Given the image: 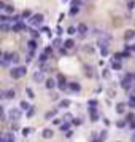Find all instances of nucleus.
I'll use <instances>...</instances> for the list:
<instances>
[{
	"label": "nucleus",
	"instance_id": "obj_46",
	"mask_svg": "<svg viewBox=\"0 0 135 142\" xmlns=\"http://www.w3.org/2000/svg\"><path fill=\"white\" fill-rule=\"evenodd\" d=\"M53 124H56V126H60L62 124V121H60L59 118H54V121H53Z\"/></svg>",
	"mask_w": 135,
	"mask_h": 142
},
{
	"label": "nucleus",
	"instance_id": "obj_39",
	"mask_svg": "<svg viewBox=\"0 0 135 142\" xmlns=\"http://www.w3.org/2000/svg\"><path fill=\"white\" fill-rule=\"evenodd\" d=\"M100 54L102 56H108V46H102V48H100Z\"/></svg>",
	"mask_w": 135,
	"mask_h": 142
},
{
	"label": "nucleus",
	"instance_id": "obj_53",
	"mask_svg": "<svg viewBox=\"0 0 135 142\" xmlns=\"http://www.w3.org/2000/svg\"><path fill=\"white\" fill-rule=\"evenodd\" d=\"M51 97H53L51 101H57V94H51Z\"/></svg>",
	"mask_w": 135,
	"mask_h": 142
},
{
	"label": "nucleus",
	"instance_id": "obj_38",
	"mask_svg": "<svg viewBox=\"0 0 135 142\" xmlns=\"http://www.w3.org/2000/svg\"><path fill=\"white\" fill-rule=\"evenodd\" d=\"M30 35H32V38H35V40H37V38L40 37V31H30Z\"/></svg>",
	"mask_w": 135,
	"mask_h": 142
},
{
	"label": "nucleus",
	"instance_id": "obj_28",
	"mask_svg": "<svg viewBox=\"0 0 135 142\" xmlns=\"http://www.w3.org/2000/svg\"><path fill=\"white\" fill-rule=\"evenodd\" d=\"M126 124H129V121H127V120L124 118V120H119V121L116 123V126L119 128V129H123V128H126Z\"/></svg>",
	"mask_w": 135,
	"mask_h": 142
},
{
	"label": "nucleus",
	"instance_id": "obj_24",
	"mask_svg": "<svg viewBox=\"0 0 135 142\" xmlns=\"http://www.w3.org/2000/svg\"><path fill=\"white\" fill-rule=\"evenodd\" d=\"M70 104H72V102L68 101V99H64V101L59 102V107H60V109H67V107H70Z\"/></svg>",
	"mask_w": 135,
	"mask_h": 142
},
{
	"label": "nucleus",
	"instance_id": "obj_19",
	"mask_svg": "<svg viewBox=\"0 0 135 142\" xmlns=\"http://www.w3.org/2000/svg\"><path fill=\"white\" fill-rule=\"evenodd\" d=\"M83 69H84V75L88 77V78H92V77H94V69L91 67V66H88V64H86Z\"/></svg>",
	"mask_w": 135,
	"mask_h": 142
},
{
	"label": "nucleus",
	"instance_id": "obj_16",
	"mask_svg": "<svg viewBox=\"0 0 135 142\" xmlns=\"http://www.w3.org/2000/svg\"><path fill=\"white\" fill-rule=\"evenodd\" d=\"M27 48H29V53H30V54H35V48H37V42H35V38L27 42Z\"/></svg>",
	"mask_w": 135,
	"mask_h": 142
},
{
	"label": "nucleus",
	"instance_id": "obj_57",
	"mask_svg": "<svg viewBox=\"0 0 135 142\" xmlns=\"http://www.w3.org/2000/svg\"><path fill=\"white\" fill-rule=\"evenodd\" d=\"M130 51H134V53H135V45H134V46H130Z\"/></svg>",
	"mask_w": 135,
	"mask_h": 142
},
{
	"label": "nucleus",
	"instance_id": "obj_18",
	"mask_svg": "<svg viewBox=\"0 0 135 142\" xmlns=\"http://www.w3.org/2000/svg\"><path fill=\"white\" fill-rule=\"evenodd\" d=\"M45 85H46V89H54L56 86H57V83H56L54 78H46Z\"/></svg>",
	"mask_w": 135,
	"mask_h": 142
},
{
	"label": "nucleus",
	"instance_id": "obj_6",
	"mask_svg": "<svg viewBox=\"0 0 135 142\" xmlns=\"http://www.w3.org/2000/svg\"><path fill=\"white\" fill-rule=\"evenodd\" d=\"M21 110H22L21 107H19V109H11V110H10V118H11V121H18V120L22 117V112H21Z\"/></svg>",
	"mask_w": 135,
	"mask_h": 142
},
{
	"label": "nucleus",
	"instance_id": "obj_2",
	"mask_svg": "<svg viewBox=\"0 0 135 142\" xmlns=\"http://www.w3.org/2000/svg\"><path fill=\"white\" fill-rule=\"evenodd\" d=\"M132 81H134V74H126L121 80V86L126 91H130L132 89Z\"/></svg>",
	"mask_w": 135,
	"mask_h": 142
},
{
	"label": "nucleus",
	"instance_id": "obj_17",
	"mask_svg": "<svg viewBox=\"0 0 135 142\" xmlns=\"http://www.w3.org/2000/svg\"><path fill=\"white\" fill-rule=\"evenodd\" d=\"M134 37H135V31H134V29H127V31L124 32V40L126 42H130Z\"/></svg>",
	"mask_w": 135,
	"mask_h": 142
},
{
	"label": "nucleus",
	"instance_id": "obj_37",
	"mask_svg": "<svg viewBox=\"0 0 135 142\" xmlns=\"http://www.w3.org/2000/svg\"><path fill=\"white\" fill-rule=\"evenodd\" d=\"M67 32L70 34V35H73V34H76V32H78V27H73V26H70V27L67 29Z\"/></svg>",
	"mask_w": 135,
	"mask_h": 142
},
{
	"label": "nucleus",
	"instance_id": "obj_56",
	"mask_svg": "<svg viewBox=\"0 0 135 142\" xmlns=\"http://www.w3.org/2000/svg\"><path fill=\"white\" fill-rule=\"evenodd\" d=\"M0 142H6V139H5V137L2 136V139H0Z\"/></svg>",
	"mask_w": 135,
	"mask_h": 142
},
{
	"label": "nucleus",
	"instance_id": "obj_34",
	"mask_svg": "<svg viewBox=\"0 0 135 142\" xmlns=\"http://www.w3.org/2000/svg\"><path fill=\"white\" fill-rule=\"evenodd\" d=\"M33 115H35V107H30V109L27 110V118H32Z\"/></svg>",
	"mask_w": 135,
	"mask_h": 142
},
{
	"label": "nucleus",
	"instance_id": "obj_51",
	"mask_svg": "<svg viewBox=\"0 0 135 142\" xmlns=\"http://www.w3.org/2000/svg\"><path fill=\"white\" fill-rule=\"evenodd\" d=\"M134 5H135V2H134V0H130V2H129V10H132Z\"/></svg>",
	"mask_w": 135,
	"mask_h": 142
},
{
	"label": "nucleus",
	"instance_id": "obj_49",
	"mask_svg": "<svg viewBox=\"0 0 135 142\" xmlns=\"http://www.w3.org/2000/svg\"><path fill=\"white\" fill-rule=\"evenodd\" d=\"M53 46H60V40H59V38H56V40H54Z\"/></svg>",
	"mask_w": 135,
	"mask_h": 142
},
{
	"label": "nucleus",
	"instance_id": "obj_60",
	"mask_svg": "<svg viewBox=\"0 0 135 142\" xmlns=\"http://www.w3.org/2000/svg\"><path fill=\"white\" fill-rule=\"evenodd\" d=\"M134 80H135V74H134Z\"/></svg>",
	"mask_w": 135,
	"mask_h": 142
},
{
	"label": "nucleus",
	"instance_id": "obj_30",
	"mask_svg": "<svg viewBox=\"0 0 135 142\" xmlns=\"http://www.w3.org/2000/svg\"><path fill=\"white\" fill-rule=\"evenodd\" d=\"M80 13V7L78 5H73L72 8H70V16H75V15H78Z\"/></svg>",
	"mask_w": 135,
	"mask_h": 142
},
{
	"label": "nucleus",
	"instance_id": "obj_48",
	"mask_svg": "<svg viewBox=\"0 0 135 142\" xmlns=\"http://www.w3.org/2000/svg\"><path fill=\"white\" fill-rule=\"evenodd\" d=\"M73 5H78V7H80L81 5V0H72V7Z\"/></svg>",
	"mask_w": 135,
	"mask_h": 142
},
{
	"label": "nucleus",
	"instance_id": "obj_27",
	"mask_svg": "<svg viewBox=\"0 0 135 142\" xmlns=\"http://www.w3.org/2000/svg\"><path fill=\"white\" fill-rule=\"evenodd\" d=\"M70 124H72V123H62V124L59 126V129L62 131V132H67L68 129H70Z\"/></svg>",
	"mask_w": 135,
	"mask_h": 142
},
{
	"label": "nucleus",
	"instance_id": "obj_7",
	"mask_svg": "<svg viewBox=\"0 0 135 142\" xmlns=\"http://www.w3.org/2000/svg\"><path fill=\"white\" fill-rule=\"evenodd\" d=\"M32 78H33V81H35V83H41V81H46V78H45V72L41 70H37L35 74L32 75Z\"/></svg>",
	"mask_w": 135,
	"mask_h": 142
},
{
	"label": "nucleus",
	"instance_id": "obj_47",
	"mask_svg": "<svg viewBox=\"0 0 135 142\" xmlns=\"http://www.w3.org/2000/svg\"><path fill=\"white\" fill-rule=\"evenodd\" d=\"M30 134V129H29V128H25V129H22V136L25 137V136H29Z\"/></svg>",
	"mask_w": 135,
	"mask_h": 142
},
{
	"label": "nucleus",
	"instance_id": "obj_25",
	"mask_svg": "<svg viewBox=\"0 0 135 142\" xmlns=\"http://www.w3.org/2000/svg\"><path fill=\"white\" fill-rule=\"evenodd\" d=\"M56 113H57V110H49V112H46V113H45V118L46 120H51V118L56 117Z\"/></svg>",
	"mask_w": 135,
	"mask_h": 142
},
{
	"label": "nucleus",
	"instance_id": "obj_45",
	"mask_svg": "<svg viewBox=\"0 0 135 142\" xmlns=\"http://www.w3.org/2000/svg\"><path fill=\"white\" fill-rule=\"evenodd\" d=\"M113 96H116V91L115 89H108V97H113Z\"/></svg>",
	"mask_w": 135,
	"mask_h": 142
},
{
	"label": "nucleus",
	"instance_id": "obj_15",
	"mask_svg": "<svg viewBox=\"0 0 135 142\" xmlns=\"http://www.w3.org/2000/svg\"><path fill=\"white\" fill-rule=\"evenodd\" d=\"M64 48L65 50H67V51H70V50H73V48H75V40H73V38H67V40H65L64 42Z\"/></svg>",
	"mask_w": 135,
	"mask_h": 142
},
{
	"label": "nucleus",
	"instance_id": "obj_1",
	"mask_svg": "<svg viewBox=\"0 0 135 142\" xmlns=\"http://www.w3.org/2000/svg\"><path fill=\"white\" fill-rule=\"evenodd\" d=\"M25 74H27V67H25V66H16V67H13L11 70H10V77H11L13 80L22 78Z\"/></svg>",
	"mask_w": 135,
	"mask_h": 142
},
{
	"label": "nucleus",
	"instance_id": "obj_14",
	"mask_svg": "<svg viewBox=\"0 0 135 142\" xmlns=\"http://www.w3.org/2000/svg\"><path fill=\"white\" fill-rule=\"evenodd\" d=\"M41 137L43 139H51V137H54V131L51 129V128H45V129L41 131Z\"/></svg>",
	"mask_w": 135,
	"mask_h": 142
},
{
	"label": "nucleus",
	"instance_id": "obj_21",
	"mask_svg": "<svg viewBox=\"0 0 135 142\" xmlns=\"http://www.w3.org/2000/svg\"><path fill=\"white\" fill-rule=\"evenodd\" d=\"M83 51H84L86 54H94L95 53V50H94L92 45H84V46H83Z\"/></svg>",
	"mask_w": 135,
	"mask_h": 142
},
{
	"label": "nucleus",
	"instance_id": "obj_11",
	"mask_svg": "<svg viewBox=\"0 0 135 142\" xmlns=\"http://www.w3.org/2000/svg\"><path fill=\"white\" fill-rule=\"evenodd\" d=\"M68 91L70 93H80L81 91V85L78 83V81H72V83H68Z\"/></svg>",
	"mask_w": 135,
	"mask_h": 142
},
{
	"label": "nucleus",
	"instance_id": "obj_22",
	"mask_svg": "<svg viewBox=\"0 0 135 142\" xmlns=\"http://www.w3.org/2000/svg\"><path fill=\"white\" fill-rule=\"evenodd\" d=\"M3 137H5L6 139V142H14L16 140V137H14V132H5V134H3Z\"/></svg>",
	"mask_w": 135,
	"mask_h": 142
},
{
	"label": "nucleus",
	"instance_id": "obj_40",
	"mask_svg": "<svg viewBox=\"0 0 135 142\" xmlns=\"http://www.w3.org/2000/svg\"><path fill=\"white\" fill-rule=\"evenodd\" d=\"M72 124H73V126H80V124H81V118H73L72 120Z\"/></svg>",
	"mask_w": 135,
	"mask_h": 142
},
{
	"label": "nucleus",
	"instance_id": "obj_29",
	"mask_svg": "<svg viewBox=\"0 0 135 142\" xmlns=\"http://www.w3.org/2000/svg\"><path fill=\"white\" fill-rule=\"evenodd\" d=\"M107 134H108L107 129L100 131V134H99V140H100V142H105V140H107Z\"/></svg>",
	"mask_w": 135,
	"mask_h": 142
},
{
	"label": "nucleus",
	"instance_id": "obj_13",
	"mask_svg": "<svg viewBox=\"0 0 135 142\" xmlns=\"http://www.w3.org/2000/svg\"><path fill=\"white\" fill-rule=\"evenodd\" d=\"M127 107H129V105L126 104V102H118V104H116V112H118L119 115H123V113H126Z\"/></svg>",
	"mask_w": 135,
	"mask_h": 142
},
{
	"label": "nucleus",
	"instance_id": "obj_26",
	"mask_svg": "<svg viewBox=\"0 0 135 142\" xmlns=\"http://www.w3.org/2000/svg\"><path fill=\"white\" fill-rule=\"evenodd\" d=\"M102 77H103V78H105V80H110V78H111L110 69H103V70H102Z\"/></svg>",
	"mask_w": 135,
	"mask_h": 142
},
{
	"label": "nucleus",
	"instance_id": "obj_8",
	"mask_svg": "<svg viewBox=\"0 0 135 142\" xmlns=\"http://www.w3.org/2000/svg\"><path fill=\"white\" fill-rule=\"evenodd\" d=\"M2 97L6 99V101H11V99L16 97V91L14 89H3L2 91Z\"/></svg>",
	"mask_w": 135,
	"mask_h": 142
},
{
	"label": "nucleus",
	"instance_id": "obj_36",
	"mask_svg": "<svg viewBox=\"0 0 135 142\" xmlns=\"http://www.w3.org/2000/svg\"><path fill=\"white\" fill-rule=\"evenodd\" d=\"M25 93H27V96H29V99H33V97H35V94H33V91H32V89H30L29 86H27V88H25Z\"/></svg>",
	"mask_w": 135,
	"mask_h": 142
},
{
	"label": "nucleus",
	"instance_id": "obj_23",
	"mask_svg": "<svg viewBox=\"0 0 135 142\" xmlns=\"http://www.w3.org/2000/svg\"><path fill=\"white\" fill-rule=\"evenodd\" d=\"M48 58H49V56H48L46 53H41L40 56H38V62H40V64H45V62H48Z\"/></svg>",
	"mask_w": 135,
	"mask_h": 142
},
{
	"label": "nucleus",
	"instance_id": "obj_12",
	"mask_svg": "<svg viewBox=\"0 0 135 142\" xmlns=\"http://www.w3.org/2000/svg\"><path fill=\"white\" fill-rule=\"evenodd\" d=\"M89 117H91V121H97L100 118V115H99V112H97L95 107H89Z\"/></svg>",
	"mask_w": 135,
	"mask_h": 142
},
{
	"label": "nucleus",
	"instance_id": "obj_41",
	"mask_svg": "<svg viewBox=\"0 0 135 142\" xmlns=\"http://www.w3.org/2000/svg\"><path fill=\"white\" fill-rule=\"evenodd\" d=\"M88 107H97V101H95V99H91L88 102Z\"/></svg>",
	"mask_w": 135,
	"mask_h": 142
},
{
	"label": "nucleus",
	"instance_id": "obj_44",
	"mask_svg": "<svg viewBox=\"0 0 135 142\" xmlns=\"http://www.w3.org/2000/svg\"><path fill=\"white\" fill-rule=\"evenodd\" d=\"M45 53H46L48 56H53V48H51V46H46V48H45Z\"/></svg>",
	"mask_w": 135,
	"mask_h": 142
},
{
	"label": "nucleus",
	"instance_id": "obj_55",
	"mask_svg": "<svg viewBox=\"0 0 135 142\" xmlns=\"http://www.w3.org/2000/svg\"><path fill=\"white\" fill-rule=\"evenodd\" d=\"M130 140H132V142H135V132L132 134V139H130Z\"/></svg>",
	"mask_w": 135,
	"mask_h": 142
},
{
	"label": "nucleus",
	"instance_id": "obj_43",
	"mask_svg": "<svg viewBox=\"0 0 135 142\" xmlns=\"http://www.w3.org/2000/svg\"><path fill=\"white\" fill-rule=\"evenodd\" d=\"M2 31H3V32L10 31V26H8V23H2Z\"/></svg>",
	"mask_w": 135,
	"mask_h": 142
},
{
	"label": "nucleus",
	"instance_id": "obj_58",
	"mask_svg": "<svg viewBox=\"0 0 135 142\" xmlns=\"http://www.w3.org/2000/svg\"><path fill=\"white\" fill-rule=\"evenodd\" d=\"M91 142H100V140H99V139H97V140H95V139H92V140H91Z\"/></svg>",
	"mask_w": 135,
	"mask_h": 142
},
{
	"label": "nucleus",
	"instance_id": "obj_50",
	"mask_svg": "<svg viewBox=\"0 0 135 142\" xmlns=\"http://www.w3.org/2000/svg\"><path fill=\"white\" fill-rule=\"evenodd\" d=\"M129 128H130V129H135V120H134V121H130V123H129Z\"/></svg>",
	"mask_w": 135,
	"mask_h": 142
},
{
	"label": "nucleus",
	"instance_id": "obj_32",
	"mask_svg": "<svg viewBox=\"0 0 135 142\" xmlns=\"http://www.w3.org/2000/svg\"><path fill=\"white\" fill-rule=\"evenodd\" d=\"M126 120H127L129 123H130V121H134V120H135V115H134V112H129V113L126 115Z\"/></svg>",
	"mask_w": 135,
	"mask_h": 142
},
{
	"label": "nucleus",
	"instance_id": "obj_33",
	"mask_svg": "<svg viewBox=\"0 0 135 142\" xmlns=\"http://www.w3.org/2000/svg\"><path fill=\"white\" fill-rule=\"evenodd\" d=\"M21 61H19V54L18 53H13V64H16V66H18Z\"/></svg>",
	"mask_w": 135,
	"mask_h": 142
},
{
	"label": "nucleus",
	"instance_id": "obj_20",
	"mask_svg": "<svg viewBox=\"0 0 135 142\" xmlns=\"http://www.w3.org/2000/svg\"><path fill=\"white\" fill-rule=\"evenodd\" d=\"M111 69H113V70H121V69H123L121 61H115V59H113V61H111Z\"/></svg>",
	"mask_w": 135,
	"mask_h": 142
},
{
	"label": "nucleus",
	"instance_id": "obj_5",
	"mask_svg": "<svg viewBox=\"0 0 135 142\" xmlns=\"http://www.w3.org/2000/svg\"><path fill=\"white\" fill-rule=\"evenodd\" d=\"M11 62H13V53H10V51H5V53L2 54V66H3V67H8Z\"/></svg>",
	"mask_w": 135,
	"mask_h": 142
},
{
	"label": "nucleus",
	"instance_id": "obj_35",
	"mask_svg": "<svg viewBox=\"0 0 135 142\" xmlns=\"http://www.w3.org/2000/svg\"><path fill=\"white\" fill-rule=\"evenodd\" d=\"M22 18L25 19V18H32V11L30 10H24L22 11Z\"/></svg>",
	"mask_w": 135,
	"mask_h": 142
},
{
	"label": "nucleus",
	"instance_id": "obj_10",
	"mask_svg": "<svg viewBox=\"0 0 135 142\" xmlns=\"http://www.w3.org/2000/svg\"><path fill=\"white\" fill-rule=\"evenodd\" d=\"M76 27H78V35H80L81 38L88 35V26H86L84 23H80V24L76 26Z\"/></svg>",
	"mask_w": 135,
	"mask_h": 142
},
{
	"label": "nucleus",
	"instance_id": "obj_42",
	"mask_svg": "<svg viewBox=\"0 0 135 142\" xmlns=\"http://www.w3.org/2000/svg\"><path fill=\"white\" fill-rule=\"evenodd\" d=\"M18 129H19V124L16 123V121H14V123H11V131L14 132V131H18Z\"/></svg>",
	"mask_w": 135,
	"mask_h": 142
},
{
	"label": "nucleus",
	"instance_id": "obj_3",
	"mask_svg": "<svg viewBox=\"0 0 135 142\" xmlns=\"http://www.w3.org/2000/svg\"><path fill=\"white\" fill-rule=\"evenodd\" d=\"M56 80H57V88H59V91L70 93V91H68V83H67V80H65V77H64L62 74H57Z\"/></svg>",
	"mask_w": 135,
	"mask_h": 142
},
{
	"label": "nucleus",
	"instance_id": "obj_54",
	"mask_svg": "<svg viewBox=\"0 0 135 142\" xmlns=\"http://www.w3.org/2000/svg\"><path fill=\"white\" fill-rule=\"evenodd\" d=\"M130 102H135V94H132V96H130Z\"/></svg>",
	"mask_w": 135,
	"mask_h": 142
},
{
	"label": "nucleus",
	"instance_id": "obj_9",
	"mask_svg": "<svg viewBox=\"0 0 135 142\" xmlns=\"http://www.w3.org/2000/svg\"><path fill=\"white\" fill-rule=\"evenodd\" d=\"M0 8H2L3 13H6V15H14V7L13 5H6L5 2H0Z\"/></svg>",
	"mask_w": 135,
	"mask_h": 142
},
{
	"label": "nucleus",
	"instance_id": "obj_52",
	"mask_svg": "<svg viewBox=\"0 0 135 142\" xmlns=\"http://www.w3.org/2000/svg\"><path fill=\"white\" fill-rule=\"evenodd\" d=\"M72 136H73V134H72V131H67V132H65V137H67V139H70Z\"/></svg>",
	"mask_w": 135,
	"mask_h": 142
},
{
	"label": "nucleus",
	"instance_id": "obj_4",
	"mask_svg": "<svg viewBox=\"0 0 135 142\" xmlns=\"http://www.w3.org/2000/svg\"><path fill=\"white\" fill-rule=\"evenodd\" d=\"M43 23V15L41 13H37V15H33L32 18H29V24L32 26V27H40Z\"/></svg>",
	"mask_w": 135,
	"mask_h": 142
},
{
	"label": "nucleus",
	"instance_id": "obj_31",
	"mask_svg": "<svg viewBox=\"0 0 135 142\" xmlns=\"http://www.w3.org/2000/svg\"><path fill=\"white\" fill-rule=\"evenodd\" d=\"M19 107H21L22 110H29V109H30V105H29V102H27V101H22V102L19 104Z\"/></svg>",
	"mask_w": 135,
	"mask_h": 142
},
{
	"label": "nucleus",
	"instance_id": "obj_59",
	"mask_svg": "<svg viewBox=\"0 0 135 142\" xmlns=\"http://www.w3.org/2000/svg\"><path fill=\"white\" fill-rule=\"evenodd\" d=\"M62 2H68V0H62Z\"/></svg>",
	"mask_w": 135,
	"mask_h": 142
},
{
	"label": "nucleus",
	"instance_id": "obj_61",
	"mask_svg": "<svg viewBox=\"0 0 135 142\" xmlns=\"http://www.w3.org/2000/svg\"><path fill=\"white\" fill-rule=\"evenodd\" d=\"M118 142H119V140H118Z\"/></svg>",
	"mask_w": 135,
	"mask_h": 142
}]
</instances>
